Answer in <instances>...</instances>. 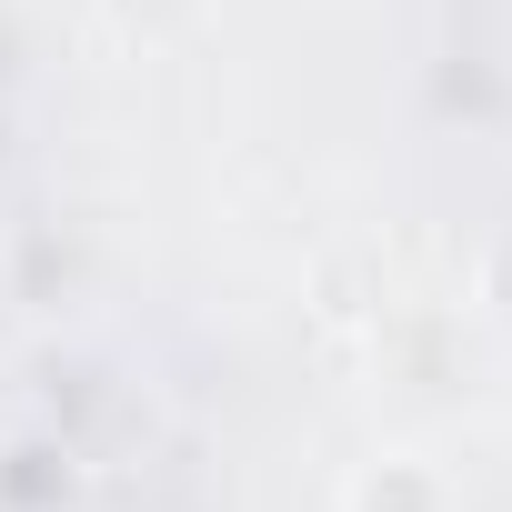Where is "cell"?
I'll use <instances>...</instances> for the list:
<instances>
[{"label": "cell", "instance_id": "cell-1", "mask_svg": "<svg viewBox=\"0 0 512 512\" xmlns=\"http://www.w3.org/2000/svg\"><path fill=\"white\" fill-rule=\"evenodd\" d=\"M362 512H442V492H432L412 462H382V472L362 482Z\"/></svg>", "mask_w": 512, "mask_h": 512}]
</instances>
